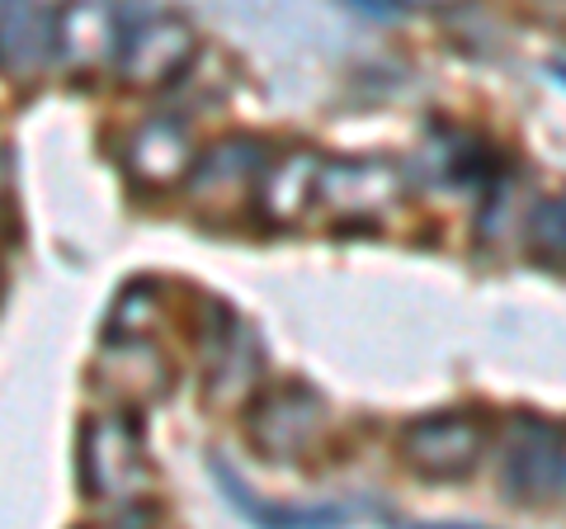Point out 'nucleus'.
I'll list each match as a JSON object with an SVG mask.
<instances>
[{"instance_id":"obj_10","label":"nucleus","mask_w":566,"mask_h":529,"mask_svg":"<svg viewBox=\"0 0 566 529\" xmlns=\"http://www.w3.org/2000/svg\"><path fill=\"white\" fill-rule=\"evenodd\" d=\"M528 246L543 260H566V194L534 208V218H528Z\"/></svg>"},{"instance_id":"obj_9","label":"nucleus","mask_w":566,"mask_h":529,"mask_svg":"<svg viewBox=\"0 0 566 529\" xmlns=\"http://www.w3.org/2000/svg\"><path fill=\"white\" fill-rule=\"evenodd\" d=\"M189 137H185V123L175 118H151L147 128L133 137V170L142 175L147 185H166V180H180L185 166H189Z\"/></svg>"},{"instance_id":"obj_12","label":"nucleus","mask_w":566,"mask_h":529,"mask_svg":"<svg viewBox=\"0 0 566 529\" xmlns=\"http://www.w3.org/2000/svg\"><path fill=\"white\" fill-rule=\"evenodd\" d=\"M0 194H6V162H0Z\"/></svg>"},{"instance_id":"obj_7","label":"nucleus","mask_w":566,"mask_h":529,"mask_svg":"<svg viewBox=\"0 0 566 529\" xmlns=\"http://www.w3.org/2000/svg\"><path fill=\"white\" fill-rule=\"evenodd\" d=\"M189 185H193L199 208L227 214V208H237L245 199V189L264 185V156L255 143H222L212 156H203V166Z\"/></svg>"},{"instance_id":"obj_5","label":"nucleus","mask_w":566,"mask_h":529,"mask_svg":"<svg viewBox=\"0 0 566 529\" xmlns=\"http://www.w3.org/2000/svg\"><path fill=\"white\" fill-rule=\"evenodd\" d=\"M557 487H566V445L553 426L524 416L520 435L505 454V491H515L520 501H543Z\"/></svg>"},{"instance_id":"obj_8","label":"nucleus","mask_w":566,"mask_h":529,"mask_svg":"<svg viewBox=\"0 0 566 529\" xmlns=\"http://www.w3.org/2000/svg\"><path fill=\"white\" fill-rule=\"evenodd\" d=\"M52 58V10L39 0H0V66L10 76H39Z\"/></svg>"},{"instance_id":"obj_2","label":"nucleus","mask_w":566,"mask_h":529,"mask_svg":"<svg viewBox=\"0 0 566 529\" xmlns=\"http://www.w3.org/2000/svg\"><path fill=\"white\" fill-rule=\"evenodd\" d=\"M482 454V426L472 416H420L401 431V458L424 478H463Z\"/></svg>"},{"instance_id":"obj_1","label":"nucleus","mask_w":566,"mask_h":529,"mask_svg":"<svg viewBox=\"0 0 566 529\" xmlns=\"http://www.w3.org/2000/svg\"><path fill=\"white\" fill-rule=\"evenodd\" d=\"M81 473L85 491L95 497H137L151 483V464L142 449V431L133 416H99L85 426L81 439Z\"/></svg>"},{"instance_id":"obj_11","label":"nucleus","mask_w":566,"mask_h":529,"mask_svg":"<svg viewBox=\"0 0 566 529\" xmlns=\"http://www.w3.org/2000/svg\"><path fill=\"white\" fill-rule=\"evenodd\" d=\"M416 6H458V0H416Z\"/></svg>"},{"instance_id":"obj_6","label":"nucleus","mask_w":566,"mask_h":529,"mask_svg":"<svg viewBox=\"0 0 566 529\" xmlns=\"http://www.w3.org/2000/svg\"><path fill=\"white\" fill-rule=\"evenodd\" d=\"M123 43L118 14L104 0H66L52 14V58H62L66 66H95L114 62Z\"/></svg>"},{"instance_id":"obj_4","label":"nucleus","mask_w":566,"mask_h":529,"mask_svg":"<svg viewBox=\"0 0 566 529\" xmlns=\"http://www.w3.org/2000/svg\"><path fill=\"white\" fill-rule=\"evenodd\" d=\"M316 426H322V397L307 393L303 383L293 387H279L260 402L251 412V445L264 454V458H283V454H303L312 445Z\"/></svg>"},{"instance_id":"obj_3","label":"nucleus","mask_w":566,"mask_h":529,"mask_svg":"<svg viewBox=\"0 0 566 529\" xmlns=\"http://www.w3.org/2000/svg\"><path fill=\"white\" fill-rule=\"evenodd\" d=\"M193 52H199V39H193L189 24L151 20L118 43V66H123V81L133 85H166L193 62Z\"/></svg>"}]
</instances>
